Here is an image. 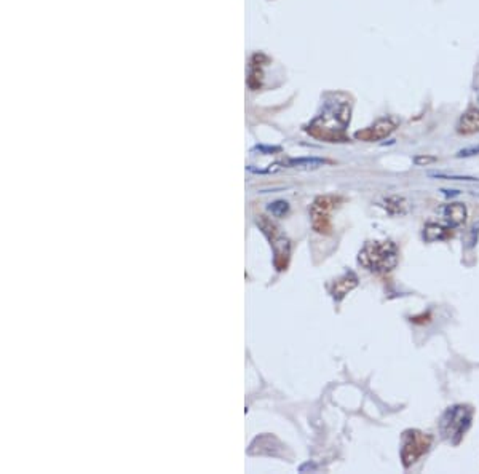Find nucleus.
Here are the masks:
<instances>
[{"instance_id": "nucleus-1", "label": "nucleus", "mask_w": 479, "mask_h": 474, "mask_svg": "<svg viewBox=\"0 0 479 474\" xmlns=\"http://www.w3.org/2000/svg\"><path fill=\"white\" fill-rule=\"evenodd\" d=\"M339 95H334V99L326 101L323 110L310 121L305 128L315 139L326 142H346V126L350 124L351 104L349 99H338Z\"/></svg>"}, {"instance_id": "nucleus-2", "label": "nucleus", "mask_w": 479, "mask_h": 474, "mask_svg": "<svg viewBox=\"0 0 479 474\" xmlns=\"http://www.w3.org/2000/svg\"><path fill=\"white\" fill-rule=\"evenodd\" d=\"M358 262L371 272H391L398 265V248L393 241H369L360 251Z\"/></svg>"}, {"instance_id": "nucleus-3", "label": "nucleus", "mask_w": 479, "mask_h": 474, "mask_svg": "<svg viewBox=\"0 0 479 474\" xmlns=\"http://www.w3.org/2000/svg\"><path fill=\"white\" fill-rule=\"evenodd\" d=\"M475 409L468 404H457L447 409L440 420V433L442 440L452 446H458L470 430Z\"/></svg>"}, {"instance_id": "nucleus-4", "label": "nucleus", "mask_w": 479, "mask_h": 474, "mask_svg": "<svg viewBox=\"0 0 479 474\" xmlns=\"http://www.w3.org/2000/svg\"><path fill=\"white\" fill-rule=\"evenodd\" d=\"M433 444V437L419 430H407L402 433V446H401V460L404 468L411 465L425 455Z\"/></svg>"}, {"instance_id": "nucleus-5", "label": "nucleus", "mask_w": 479, "mask_h": 474, "mask_svg": "<svg viewBox=\"0 0 479 474\" xmlns=\"http://www.w3.org/2000/svg\"><path fill=\"white\" fill-rule=\"evenodd\" d=\"M261 227L264 228V233L268 235L270 241L273 244L275 265H277L278 270H284L289 261V241L278 232V228L275 227L272 222L266 221V219L261 221Z\"/></svg>"}, {"instance_id": "nucleus-6", "label": "nucleus", "mask_w": 479, "mask_h": 474, "mask_svg": "<svg viewBox=\"0 0 479 474\" xmlns=\"http://www.w3.org/2000/svg\"><path fill=\"white\" fill-rule=\"evenodd\" d=\"M335 203H338V198H334V197H320L313 201L310 213H312L313 228L318 233H329L331 232L329 213L333 211Z\"/></svg>"}, {"instance_id": "nucleus-7", "label": "nucleus", "mask_w": 479, "mask_h": 474, "mask_svg": "<svg viewBox=\"0 0 479 474\" xmlns=\"http://www.w3.org/2000/svg\"><path fill=\"white\" fill-rule=\"evenodd\" d=\"M396 128H398V120L391 119V117H384V119H379L374 125L368 126V128L356 131L355 137L358 141L375 142L389 137Z\"/></svg>"}, {"instance_id": "nucleus-8", "label": "nucleus", "mask_w": 479, "mask_h": 474, "mask_svg": "<svg viewBox=\"0 0 479 474\" xmlns=\"http://www.w3.org/2000/svg\"><path fill=\"white\" fill-rule=\"evenodd\" d=\"M457 132L463 136L479 132V107H470L467 112H463L457 124Z\"/></svg>"}, {"instance_id": "nucleus-9", "label": "nucleus", "mask_w": 479, "mask_h": 474, "mask_svg": "<svg viewBox=\"0 0 479 474\" xmlns=\"http://www.w3.org/2000/svg\"><path fill=\"white\" fill-rule=\"evenodd\" d=\"M356 286H358V278H356L355 273L349 272L346 275H344L342 278H339L338 282L334 283L333 289H331V294H333V297L335 300H340V299H344L345 295L349 294L351 289H355Z\"/></svg>"}, {"instance_id": "nucleus-10", "label": "nucleus", "mask_w": 479, "mask_h": 474, "mask_svg": "<svg viewBox=\"0 0 479 474\" xmlns=\"http://www.w3.org/2000/svg\"><path fill=\"white\" fill-rule=\"evenodd\" d=\"M444 216L451 227H458L467 221V208L462 203H451L446 206Z\"/></svg>"}, {"instance_id": "nucleus-11", "label": "nucleus", "mask_w": 479, "mask_h": 474, "mask_svg": "<svg viewBox=\"0 0 479 474\" xmlns=\"http://www.w3.org/2000/svg\"><path fill=\"white\" fill-rule=\"evenodd\" d=\"M384 208L391 216H404L409 211V205L402 197H389L384 200Z\"/></svg>"}, {"instance_id": "nucleus-12", "label": "nucleus", "mask_w": 479, "mask_h": 474, "mask_svg": "<svg viewBox=\"0 0 479 474\" xmlns=\"http://www.w3.org/2000/svg\"><path fill=\"white\" fill-rule=\"evenodd\" d=\"M329 163V160H323V158H295V160L288 161V166L297 168V170H318Z\"/></svg>"}, {"instance_id": "nucleus-13", "label": "nucleus", "mask_w": 479, "mask_h": 474, "mask_svg": "<svg viewBox=\"0 0 479 474\" xmlns=\"http://www.w3.org/2000/svg\"><path fill=\"white\" fill-rule=\"evenodd\" d=\"M452 235L451 230H447V228L438 226V224H428L424 230V238L427 241H441V239H447Z\"/></svg>"}, {"instance_id": "nucleus-14", "label": "nucleus", "mask_w": 479, "mask_h": 474, "mask_svg": "<svg viewBox=\"0 0 479 474\" xmlns=\"http://www.w3.org/2000/svg\"><path fill=\"white\" fill-rule=\"evenodd\" d=\"M430 177H440V179H447V181H478V177H471V176H449V175H442V172H430L428 175Z\"/></svg>"}, {"instance_id": "nucleus-15", "label": "nucleus", "mask_w": 479, "mask_h": 474, "mask_svg": "<svg viewBox=\"0 0 479 474\" xmlns=\"http://www.w3.org/2000/svg\"><path fill=\"white\" fill-rule=\"evenodd\" d=\"M288 208L289 206H288L286 201H275V203H272V205L268 206V211L272 213L273 216L280 217V216H283V214L288 211Z\"/></svg>"}, {"instance_id": "nucleus-16", "label": "nucleus", "mask_w": 479, "mask_h": 474, "mask_svg": "<svg viewBox=\"0 0 479 474\" xmlns=\"http://www.w3.org/2000/svg\"><path fill=\"white\" fill-rule=\"evenodd\" d=\"M436 161H438V158L431 157V155H419V157L414 158V163L417 166H427V165H431V163H436Z\"/></svg>"}]
</instances>
